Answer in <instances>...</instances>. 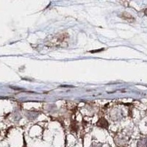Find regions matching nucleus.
Returning a JSON list of instances; mask_svg holds the SVG:
<instances>
[{"label": "nucleus", "instance_id": "obj_1", "mask_svg": "<svg viewBox=\"0 0 147 147\" xmlns=\"http://www.w3.org/2000/svg\"><path fill=\"white\" fill-rule=\"evenodd\" d=\"M97 126L102 127V128H108V123L106 121V119H104V118H101L97 122Z\"/></svg>", "mask_w": 147, "mask_h": 147}, {"label": "nucleus", "instance_id": "obj_2", "mask_svg": "<svg viewBox=\"0 0 147 147\" xmlns=\"http://www.w3.org/2000/svg\"><path fill=\"white\" fill-rule=\"evenodd\" d=\"M121 17L122 18H124L125 20H127L128 22H134V18L132 17L130 14H129L128 13H126V12H124V13H121Z\"/></svg>", "mask_w": 147, "mask_h": 147}, {"label": "nucleus", "instance_id": "obj_3", "mask_svg": "<svg viewBox=\"0 0 147 147\" xmlns=\"http://www.w3.org/2000/svg\"><path fill=\"white\" fill-rule=\"evenodd\" d=\"M145 13H146V15L147 16V10H146V11H145Z\"/></svg>", "mask_w": 147, "mask_h": 147}]
</instances>
